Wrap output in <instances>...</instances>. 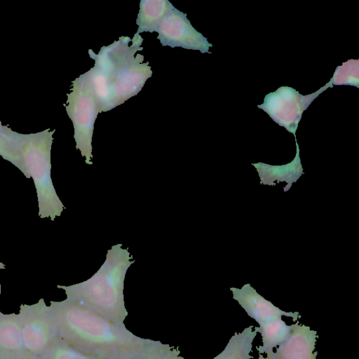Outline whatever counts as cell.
<instances>
[{"mask_svg":"<svg viewBox=\"0 0 359 359\" xmlns=\"http://www.w3.org/2000/svg\"><path fill=\"white\" fill-rule=\"evenodd\" d=\"M0 359H40V357L25 351L17 353L0 355Z\"/></svg>","mask_w":359,"mask_h":359,"instance_id":"18","label":"cell"},{"mask_svg":"<svg viewBox=\"0 0 359 359\" xmlns=\"http://www.w3.org/2000/svg\"><path fill=\"white\" fill-rule=\"evenodd\" d=\"M254 165L257 169L262 183L265 184H273L274 181H285L289 184L290 189V185L302 174L298 152L294 161L287 165L272 166L261 163Z\"/></svg>","mask_w":359,"mask_h":359,"instance_id":"12","label":"cell"},{"mask_svg":"<svg viewBox=\"0 0 359 359\" xmlns=\"http://www.w3.org/2000/svg\"><path fill=\"white\" fill-rule=\"evenodd\" d=\"M2 313L0 311V315Z\"/></svg>","mask_w":359,"mask_h":359,"instance_id":"23","label":"cell"},{"mask_svg":"<svg viewBox=\"0 0 359 359\" xmlns=\"http://www.w3.org/2000/svg\"><path fill=\"white\" fill-rule=\"evenodd\" d=\"M16 134L17 132L12 130L8 126H3L0 134V156L18 168L19 159Z\"/></svg>","mask_w":359,"mask_h":359,"instance_id":"16","label":"cell"},{"mask_svg":"<svg viewBox=\"0 0 359 359\" xmlns=\"http://www.w3.org/2000/svg\"><path fill=\"white\" fill-rule=\"evenodd\" d=\"M143 39L135 34L133 39L121 36L108 46H102L98 54L89 50L95 66L82 76L93 95L100 113L107 111L135 95L151 76L149 62L142 63L143 56L135 54Z\"/></svg>","mask_w":359,"mask_h":359,"instance_id":"2","label":"cell"},{"mask_svg":"<svg viewBox=\"0 0 359 359\" xmlns=\"http://www.w3.org/2000/svg\"><path fill=\"white\" fill-rule=\"evenodd\" d=\"M39 357L40 359H105L74 348L59 335Z\"/></svg>","mask_w":359,"mask_h":359,"instance_id":"15","label":"cell"},{"mask_svg":"<svg viewBox=\"0 0 359 359\" xmlns=\"http://www.w3.org/2000/svg\"><path fill=\"white\" fill-rule=\"evenodd\" d=\"M156 32L163 46L208 51L212 46L207 39L191 25L187 15L173 8L161 21Z\"/></svg>","mask_w":359,"mask_h":359,"instance_id":"7","label":"cell"},{"mask_svg":"<svg viewBox=\"0 0 359 359\" xmlns=\"http://www.w3.org/2000/svg\"><path fill=\"white\" fill-rule=\"evenodd\" d=\"M175 7L167 0H142L136 24L140 34L144 32H153L163 20Z\"/></svg>","mask_w":359,"mask_h":359,"instance_id":"10","label":"cell"},{"mask_svg":"<svg viewBox=\"0 0 359 359\" xmlns=\"http://www.w3.org/2000/svg\"><path fill=\"white\" fill-rule=\"evenodd\" d=\"M122 246L118 243L108 250L104 263L88 280L68 286L57 285L65 291L66 299L123 323L128 314L124 302V280L135 260L128 248Z\"/></svg>","mask_w":359,"mask_h":359,"instance_id":"3","label":"cell"},{"mask_svg":"<svg viewBox=\"0 0 359 359\" xmlns=\"http://www.w3.org/2000/svg\"><path fill=\"white\" fill-rule=\"evenodd\" d=\"M134 359H185L180 355L178 348L169 344H161L146 354Z\"/></svg>","mask_w":359,"mask_h":359,"instance_id":"17","label":"cell"},{"mask_svg":"<svg viewBox=\"0 0 359 359\" xmlns=\"http://www.w3.org/2000/svg\"><path fill=\"white\" fill-rule=\"evenodd\" d=\"M55 130L47 128L36 133L17 134L20 170L34 181L39 217H50L52 221L65 209L51 178V147Z\"/></svg>","mask_w":359,"mask_h":359,"instance_id":"4","label":"cell"},{"mask_svg":"<svg viewBox=\"0 0 359 359\" xmlns=\"http://www.w3.org/2000/svg\"><path fill=\"white\" fill-rule=\"evenodd\" d=\"M25 351L18 314L2 313L0 315V355Z\"/></svg>","mask_w":359,"mask_h":359,"instance_id":"11","label":"cell"},{"mask_svg":"<svg viewBox=\"0 0 359 359\" xmlns=\"http://www.w3.org/2000/svg\"><path fill=\"white\" fill-rule=\"evenodd\" d=\"M66 111L73 123L76 148L85 158V162L91 165L94 122L100 111L82 75L72 82L71 92L67 95Z\"/></svg>","mask_w":359,"mask_h":359,"instance_id":"5","label":"cell"},{"mask_svg":"<svg viewBox=\"0 0 359 359\" xmlns=\"http://www.w3.org/2000/svg\"><path fill=\"white\" fill-rule=\"evenodd\" d=\"M1 283H0V294H1Z\"/></svg>","mask_w":359,"mask_h":359,"instance_id":"22","label":"cell"},{"mask_svg":"<svg viewBox=\"0 0 359 359\" xmlns=\"http://www.w3.org/2000/svg\"><path fill=\"white\" fill-rule=\"evenodd\" d=\"M50 303L58 335L84 353L105 359H134L162 344L140 337L124 323L76 302L65 299Z\"/></svg>","mask_w":359,"mask_h":359,"instance_id":"1","label":"cell"},{"mask_svg":"<svg viewBox=\"0 0 359 359\" xmlns=\"http://www.w3.org/2000/svg\"><path fill=\"white\" fill-rule=\"evenodd\" d=\"M2 128H3V126H2L1 122L0 121V134L1 133Z\"/></svg>","mask_w":359,"mask_h":359,"instance_id":"21","label":"cell"},{"mask_svg":"<svg viewBox=\"0 0 359 359\" xmlns=\"http://www.w3.org/2000/svg\"><path fill=\"white\" fill-rule=\"evenodd\" d=\"M254 326L245 327L241 332H235L224 349L212 359H251L252 342L257 334Z\"/></svg>","mask_w":359,"mask_h":359,"instance_id":"13","label":"cell"},{"mask_svg":"<svg viewBox=\"0 0 359 359\" xmlns=\"http://www.w3.org/2000/svg\"><path fill=\"white\" fill-rule=\"evenodd\" d=\"M317 332L310 327L300 325L299 321L293 324L288 337L276 348V352L267 353L273 359H316V348Z\"/></svg>","mask_w":359,"mask_h":359,"instance_id":"9","label":"cell"},{"mask_svg":"<svg viewBox=\"0 0 359 359\" xmlns=\"http://www.w3.org/2000/svg\"><path fill=\"white\" fill-rule=\"evenodd\" d=\"M293 325H288L280 319L273 320L263 326H255L254 329L261 334L262 345L257 347L259 354L269 353L280 345L290 335Z\"/></svg>","mask_w":359,"mask_h":359,"instance_id":"14","label":"cell"},{"mask_svg":"<svg viewBox=\"0 0 359 359\" xmlns=\"http://www.w3.org/2000/svg\"><path fill=\"white\" fill-rule=\"evenodd\" d=\"M5 268H6L5 264H4L3 263L0 262V269H4Z\"/></svg>","mask_w":359,"mask_h":359,"instance_id":"20","label":"cell"},{"mask_svg":"<svg viewBox=\"0 0 359 359\" xmlns=\"http://www.w3.org/2000/svg\"><path fill=\"white\" fill-rule=\"evenodd\" d=\"M258 359H273V358H271V357H268V356H266V358H264V355H263L262 354H259V358H258Z\"/></svg>","mask_w":359,"mask_h":359,"instance_id":"19","label":"cell"},{"mask_svg":"<svg viewBox=\"0 0 359 359\" xmlns=\"http://www.w3.org/2000/svg\"><path fill=\"white\" fill-rule=\"evenodd\" d=\"M230 290L233 293V298L259 324V327L280 319L282 316L290 317L294 322L301 318L299 312L285 311L274 306L259 294L250 284L244 285L241 289L231 287Z\"/></svg>","mask_w":359,"mask_h":359,"instance_id":"8","label":"cell"},{"mask_svg":"<svg viewBox=\"0 0 359 359\" xmlns=\"http://www.w3.org/2000/svg\"><path fill=\"white\" fill-rule=\"evenodd\" d=\"M18 317L25 349L40 356L58 335L49 306L43 298L32 305L21 304Z\"/></svg>","mask_w":359,"mask_h":359,"instance_id":"6","label":"cell"}]
</instances>
